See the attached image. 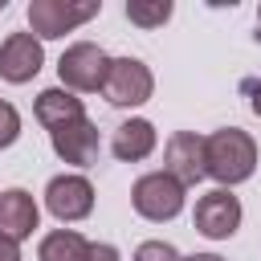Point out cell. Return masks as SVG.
Listing matches in <instances>:
<instances>
[{
  "label": "cell",
  "instance_id": "obj_1",
  "mask_svg": "<svg viewBox=\"0 0 261 261\" xmlns=\"http://www.w3.org/2000/svg\"><path fill=\"white\" fill-rule=\"evenodd\" d=\"M257 171V143L241 126H220L204 139V175L216 179L220 188L245 184Z\"/></svg>",
  "mask_w": 261,
  "mask_h": 261
},
{
  "label": "cell",
  "instance_id": "obj_2",
  "mask_svg": "<svg viewBox=\"0 0 261 261\" xmlns=\"http://www.w3.org/2000/svg\"><path fill=\"white\" fill-rule=\"evenodd\" d=\"M98 12L102 0H29V29L37 41H57L77 24L94 20Z\"/></svg>",
  "mask_w": 261,
  "mask_h": 261
},
{
  "label": "cell",
  "instance_id": "obj_3",
  "mask_svg": "<svg viewBox=\"0 0 261 261\" xmlns=\"http://www.w3.org/2000/svg\"><path fill=\"white\" fill-rule=\"evenodd\" d=\"M184 192H188V188L175 184L167 171H147V175L135 179L130 204H135V212H139L143 220L163 224V220H175V216L184 212Z\"/></svg>",
  "mask_w": 261,
  "mask_h": 261
},
{
  "label": "cell",
  "instance_id": "obj_4",
  "mask_svg": "<svg viewBox=\"0 0 261 261\" xmlns=\"http://www.w3.org/2000/svg\"><path fill=\"white\" fill-rule=\"evenodd\" d=\"M106 69H110V57L94 41H73L61 53V61H57V77H61V86L69 94H94V90H102Z\"/></svg>",
  "mask_w": 261,
  "mask_h": 261
},
{
  "label": "cell",
  "instance_id": "obj_5",
  "mask_svg": "<svg viewBox=\"0 0 261 261\" xmlns=\"http://www.w3.org/2000/svg\"><path fill=\"white\" fill-rule=\"evenodd\" d=\"M102 94H106L110 106H122V110L126 106H143L155 94V77H151V69L139 57H110Z\"/></svg>",
  "mask_w": 261,
  "mask_h": 261
},
{
  "label": "cell",
  "instance_id": "obj_6",
  "mask_svg": "<svg viewBox=\"0 0 261 261\" xmlns=\"http://www.w3.org/2000/svg\"><path fill=\"white\" fill-rule=\"evenodd\" d=\"M45 208L53 212V220L61 224H77L94 212V184L77 171H65V175H53L49 188H45Z\"/></svg>",
  "mask_w": 261,
  "mask_h": 261
},
{
  "label": "cell",
  "instance_id": "obj_7",
  "mask_svg": "<svg viewBox=\"0 0 261 261\" xmlns=\"http://www.w3.org/2000/svg\"><path fill=\"white\" fill-rule=\"evenodd\" d=\"M192 224L196 232H204L208 241H228L237 228H241V200L228 192V188H212L196 200V212H192Z\"/></svg>",
  "mask_w": 261,
  "mask_h": 261
},
{
  "label": "cell",
  "instance_id": "obj_8",
  "mask_svg": "<svg viewBox=\"0 0 261 261\" xmlns=\"http://www.w3.org/2000/svg\"><path fill=\"white\" fill-rule=\"evenodd\" d=\"M163 171L184 184V188H196L204 179V135L196 130H175L163 147Z\"/></svg>",
  "mask_w": 261,
  "mask_h": 261
},
{
  "label": "cell",
  "instance_id": "obj_9",
  "mask_svg": "<svg viewBox=\"0 0 261 261\" xmlns=\"http://www.w3.org/2000/svg\"><path fill=\"white\" fill-rule=\"evenodd\" d=\"M45 65V49L33 33H8L4 45H0V77L12 82V86H24L41 73Z\"/></svg>",
  "mask_w": 261,
  "mask_h": 261
},
{
  "label": "cell",
  "instance_id": "obj_10",
  "mask_svg": "<svg viewBox=\"0 0 261 261\" xmlns=\"http://www.w3.org/2000/svg\"><path fill=\"white\" fill-rule=\"evenodd\" d=\"M49 143L57 151L61 163H73V167H90L98 163V126L90 118H77V122H65L57 130H49Z\"/></svg>",
  "mask_w": 261,
  "mask_h": 261
},
{
  "label": "cell",
  "instance_id": "obj_11",
  "mask_svg": "<svg viewBox=\"0 0 261 261\" xmlns=\"http://www.w3.org/2000/svg\"><path fill=\"white\" fill-rule=\"evenodd\" d=\"M37 224H41V208H37V200L24 188L0 192V237H8V241L20 245L24 237H33Z\"/></svg>",
  "mask_w": 261,
  "mask_h": 261
},
{
  "label": "cell",
  "instance_id": "obj_12",
  "mask_svg": "<svg viewBox=\"0 0 261 261\" xmlns=\"http://www.w3.org/2000/svg\"><path fill=\"white\" fill-rule=\"evenodd\" d=\"M33 114H37V122H41L45 130H57V126H65V122L86 118V106H82V98L69 94L65 86H53V90H41V94H37Z\"/></svg>",
  "mask_w": 261,
  "mask_h": 261
},
{
  "label": "cell",
  "instance_id": "obj_13",
  "mask_svg": "<svg viewBox=\"0 0 261 261\" xmlns=\"http://www.w3.org/2000/svg\"><path fill=\"white\" fill-rule=\"evenodd\" d=\"M155 143H159V135H155V126H151L147 118H126V122L114 130L110 151H114V159H122V163H139V159H147V155L155 151Z\"/></svg>",
  "mask_w": 261,
  "mask_h": 261
},
{
  "label": "cell",
  "instance_id": "obj_14",
  "mask_svg": "<svg viewBox=\"0 0 261 261\" xmlns=\"http://www.w3.org/2000/svg\"><path fill=\"white\" fill-rule=\"evenodd\" d=\"M86 245H90V241H86L77 228H53V232L41 237L37 257H41V261H82Z\"/></svg>",
  "mask_w": 261,
  "mask_h": 261
},
{
  "label": "cell",
  "instance_id": "obj_15",
  "mask_svg": "<svg viewBox=\"0 0 261 261\" xmlns=\"http://www.w3.org/2000/svg\"><path fill=\"white\" fill-rule=\"evenodd\" d=\"M171 16V0H126V20L139 29H159Z\"/></svg>",
  "mask_w": 261,
  "mask_h": 261
},
{
  "label": "cell",
  "instance_id": "obj_16",
  "mask_svg": "<svg viewBox=\"0 0 261 261\" xmlns=\"http://www.w3.org/2000/svg\"><path fill=\"white\" fill-rule=\"evenodd\" d=\"M20 139V114H16V106L12 102H4L0 98V151L4 147H12Z\"/></svg>",
  "mask_w": 261,
  "mask_h": 261
},
{
  "label": "cell",
  "instance_id": "obj_17",
  "mask_svg": "<svg viewBox=\"0 0 261 261\" xmlns=\"http://www.w3.org/2000/svg\"><path fill=\"white\" fill-rule=\"evenodd\" d=\"M130 261H179V253H175V245H167V241H143Z\"/></svg>",
  "mask_w": 261,
  "mask_h": 261
},
{
  "label": "cell",
  "instance_id": "obj_18",
  "mask_svg": "<svg viewBox=\"0 0 261 261\" xmlns=\"http://www.w3.org/2000/svg\"><path fill=\"white\" fill-rule=\"evenodd\" d=\"M82 261H118V249H114V245H98V241H90L86 253H82Z\"/></svg>",
  "mask_w": 261,
  "mask_h": 261
},
{
  "label": "cell",
  "instance_id": "obj_19",
  "mask_svg": "<svg viewBox=\"0 0 261 261\" xmlns=\"http://www.w3.org/2000/svg\"><path fill=\"white\" fill-rule=\"evenodd\" d=\"M245 94H249V110L261 118V77H249L245 82Z\"/></svg>",
  "mask_w": 261,
  "mask_h": 261
},
{
  "label": "cell",
  "instance_id": "obj_20",
  "mask_svg": "<svg viewBox=\"0 0 261 261\" xmlns=\"http://www.w3.org/2000/svg\"><path fill=\"white\" fill-rule=\"evenodd\" d=\"M0 261H20V245L8 241V237H0Z\"/></svg>",
  "mask_w": 261,
  "mask_h": 261
},
{
  "label": "cell",
  "instance_id": "obj_21",
  "mask_svg": "<svg viewBox=\"0 0 261 261\" xmlns=\"http://www.w3.org/2000/svg\"><path fill=\"white\" fill-rule=\"evenodd\" d=\"M179 261H224V257H216V253H192V257H179Z\"/></svg>",
  "mask_w": 261,
  "mask_h": 261
},
{
  "label": "cell",
  "instance_id": "obj_22",
  "mask_svg": "<svg viewBox=\"0 0 261 261\" xmlns=\"http://www.w3.org/2000/svg\"><path fill=\"white\" fill-rule=\"evenodd\" d=\"M257 29H261V8H257ZM257 37H261V33H257Z\"/></svg>",
  "mask_w": 261,
  "mask_h": 261
},
{
  "label": "cell",
  "instance_id": "obj_23",
  "mask_svg": "<svg viewBox=\"0 0 261 261\" xmlns=\"http://www.w3.org/2000/svg\"><path fill=\"white\" fill-rule=\"evenodd\" d=\"M4 4H8V0H0V8H4Z\"/></svg>",
  "mask_w": 261,
  "mask_h": 261
}]
</instances>
